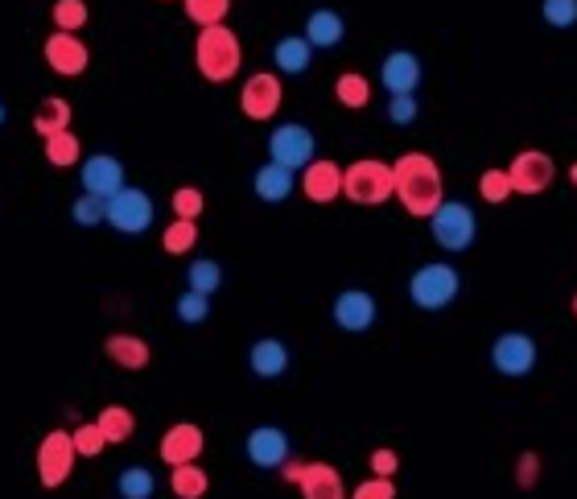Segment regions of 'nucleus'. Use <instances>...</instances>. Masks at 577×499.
<instances>
[{
  "label": "nucleus",
  "mask_w": 577,
  "mask_h": 499,
  "mask_svg": "<svg viewBox=\"0 0 577 499\" xmlns=\"http://www.w3.org/2000/svg\"><path fill=\"white\" fill-rule=\"evenodd\" d=\"M392 174H396V203L409 211L413 219H429L441 203H446V182H441V165L413 149V153H400L392 161Z\"/></svg>",
  "instance_id": "1"
},
{
  "label": "nucleus",
  "mask_w": 577,
  "mask_h": 499,
  "mask_svg": "<svg viewBox=\"0 0 577 499\" xmlns=\"http://www.w3.org/2000/svg\"><path fill=\"white\" fill-rule=\"evenodd\" d=\"M194 66L198 75L207 83H231L240 75L244 66V46H240V33L231 25H211V29H198L194 38Z\"/></svg>",
  "instance_id": "2"
},
{
  "label": "nucleus",
  "mask_w": 577,
  "mask_h": 499,
  "mask_svg": "<svg viewBox=\"0 0 577 499\" xmlns=\"http://www.w3.org/2000/svg\"><path fill=\"white\" fill-rule=\"evenodd\" d=\"M343 198L355 207H384L388 198H396V174L392 161L380 157H359L343 170Z\"/></svg>",
  "instance_id": "3"
},
{
  "label": "nucleus",
  "mask_w": 577,
  "mask_h": 499,
  "mask_svg": "<svg viewBox=\"0 0 577 499\" xmlns=\"http://www.w3.org/2000/svg\"><path fill=\"white\" fill-rule=\"evenodd\" d=\"M458 293H462V273L446 260H429L421 269H413V277H409V302L425 314L450 310L458 302Z\"/></svg>",
  "instance_id": "4"
},
{
  "label": "nucleus",
  "mask_w": 577,
  "mask_h": 499,
  "mask_svg": "<svg viewBox=\"0 0 577 499\" xmlns=\"http://www.w3.org/2000/svg\"><path fill=\"white\" fill-rule=\"evenodd\" d=\"M429 236L441 252H470L474 240H479V215H474L470 203L446 198V203L429 215Z\"/></svg>",
  "instance_id": "5"
},
{
  "label": "nucleus",
  "mask_w": 577,
  "mask_h": 499,
  "mask_svg": "<svg viewBox=\"0 0 577 499\" xmlns=\"http://www.w3.org/2000/svg\"><path fill=\"white\" fill-rule=\"evenodd\" d=\"M153 219H157L153 194L141 186H124L120 194L108 198V227L120 231V236H145Z\"/></svg>",
  "instance_id": "6"
},
{
  "label": "nucleus",
  "mask_w": 577,
  "mask_h": 499,
  "mask_svg": "<svg viewBox=\"0 0 577 499\" xmlns=\"http://www.w3.org/2000/svg\"><path fill=\"white\" fill-rule=\"evenodd\" d=\"M536 359H540V347L528 330H503V335L491 343V368L503 376V380H524L536 372Z\"/></svg>",
  "instance_id": "7"
},
{
  "label": "nucleus",
  "mask_w": 577,
  "mask_h": 499,
  "mask_svg": "<svg viewBox=\"0 0 577 499\" xmlns=\"http://www.w3.org/2000/svg\"><path fill=\"white\" fill-rule=\"evenodd\" d=\"M318 157V137L301 120H285L273 128V137H268V161L285 165V170H305Z\"/></svg>",
  "instance_id": "8"
},
{
  "label": "nucleus",
  "mask_w": 577,
  "mask_h": 499,
  "mask_svg": "<svg viewBox=\"0 0 577 499\" xmlns=\"http://www.w3.org/2000/svg\"><path fill=\"white\" fill-rule=\"evenodd\" d=\"M75 458H79V450H75V438L66 434V429H50V434L38 442V454H33V467H38V483L42 487H62L66 479H71V471H75Z\"/></svg>",
  "instance_id": "9"
},
{
  "label": "nucleus",
  "mask_w": 577,
  "mask_h": 499,
  "mask_svg": "<svg viewBox=\"0 0 577 499\" xmlns=\"http://www.w3.org/2000/svg\"><path fill=\"white\" fill-rule=\"evenodd\" d=\"M281 104H285V83H281L277 71H256V75L244 79V87H240V112L248 120H256V124L273 120L281 112Z\"/></svg>",
  "instance_id": "10"
},
{
  "label": "nucleus",
  "mask_w": 577,
  "mask_h": 499,
  "mask_svg": "<svg viewBox=\"0 0 577 499\" xmlns=\"http://www.w3.org/2000/svg\"><path fill=\"white\" fill-rule=\"evenodd\" d=\"M507 178H512L516 194H545L557 178V161L545 149H520L507 165Z\"/></svg>",
  "instance_id": "11"
},
{
  "label": "nucleus",
  "mask_w": 577,
  "mask_h": 499,
  "mask_svg": "<svg viewBox=\"0 0 577 499\" xmlns=\"http://www.w3.org/2000/svg\"><path fill=\"white\" fill-rule=\"evenodd\" d=\"M42 58H46L50 71L62 75V79H79V75H87V66H91L87 42L79 38V33H62V29H54L50 38H46Z\"/></svg>",
  "instance_id": "12"
},
{
  "label": "nucleus",
  "mask_w": 577,
  "mask_h": 499,
  "mask_svg": "<svg viewBox=\"0 0 577 499\" xmlns=\"http://www.w3.org/2000/svg\"><path fill=\"white\" fill-rule=\"evenodd\" d=\"M244 454L256 471H281L293 454V446H289V434L281 425H256L244 438Z\"/></svg>",
  "instance_id": "13"
},
{
  "label": "nucleus",
  "mask_w": 577,
  "mask_h": 499,
  "mask_svg": "<svg viewBox=\"0 0 577 499\" xmlns=\"http://www.w3.org/2000/svg\"><path fill=\"white\" fill-rule=\"evenodd\" d=\"M330 318H334L338 330H347V335H363V330L376 326L380 306H376V297H371L367 289H343L334 297Z\"/></svg>",
  "instance_id": "14"
},
{
  "label": "nucleus",
  "mask_w": 577,
  "mask_h": 499,
  "mask_svg": "<svg viewBox=\"0 0 577 499\" xmlns=\"http://www.w3.org/2000/svg\"><path fill=\"white\" fill-rule=\"evenodd\" d=\"M79 182H83V194H95V198H104V203H108L112 194H120L128 186L124 182V161L112 157V153H91L79 165Z\"/></svg>",
  "instance_id": "15"
},
{
  "label": "nucleus",
  "mask_w": 577,
  "mask_h": 499,
  "mask_svg": "<svg viewBox=\"0 0 577 499\" xmlns=\"http://www.w3.org/2000/svg\"><path fill=\"white\" fill-rule=\"evenodd\" d=\"M301 194L310 198V203H318V207H330V203H338L343 198V165L338 161H330V157H314L310 165L301 170Z\"/></svg>",
  "instance_id": "16"
},
{
  "label": "nucleus",
  "mask_w": 577,
  "mask_h": 499,
  "mask_svg": "<svg viewBox=\"0 0 577 499\" xmlns=\"http://www.w3.org/2000/svg\"><path fill=\"white\" fill-rule=\"evenodd\" d=\"M421 79H425V66H421V58L413 50L384 54V62H380V87L388 95H417Z\"/></svg>",
  "instance_id": "17"
},
{
  "label": "nucleus",
  "mask_w": 577,
  "mask_h": 499,
  "mask_svg": "<svg viewBox=\"0 0 577 499\" xmlns=\"http://www.w3.org/2000/svg\"><path fill=\"white\" fill-rule=\"evenodd\" d=\"M202 446H207V438H202V429L194 421H178V425H169L165 434H161V462L165 467H186V462H198Z\"/></svg>",
  "instance_id": "18"
},
{
  "label": "nucleus",
  "mask_w": 577,
  "mask_h": 499,
  "mask_svg": "<svg viewBox=\"0 0 577 499\" xmlns=\"http://www.w3.org/2000/svg\"><path fill=\"white\" fill-rule=\"evenodd\" d=\"M289 363H293L289 347L281 339H273V335H264V339H256L248 347V372L256 380H281L289 372Z\"/></svg>",
  "instance_id": "19"
},
{
  "label": "nucleus",
  "mask_w": 577,
  "mask_h": 499,
  "mask_svg": "<svg viewBox=\"0 0 577 499\" xmlns=\"http://www.w3.org/2000/svg\"><path fill=\"white\" fill-rule=\"evenodd\" d=\"M293 190H297V174L285 170V165H277V161H264L260 170L252 174V194L260 198V203H268V207H281Z\"/></svg>",
  "instance_id": "20"
},
{
  "label": "nucleus",
  "mask_w": 577,
  "mask_h": 499,
  "mask_svg": "<svg viewBox=\"0 0 577 499\" xmlns=\"http://www.w3.org/2000/svg\"><path fill=\"white\" fill-rule=\"evenodd\" d=\"M297 491H301V499H347V483L330 462H305Z\"/></svg>",
  "instance_id": "21"
},
{
  "label": "nucleus",
  "mask_w": 577,
  "mask_h": 499,
  "mask_svg": "<svg viewBox=\"0 0 577 499\" xmlns=\"http://www.w3.org/2000/svg\"><path fill=\"white\" fill-rule=\"evenodd\" d=\"M104 355L116 363L120 372H145L149 368V359H153V347L141 339V335H108L104 339Z\"/></svg>",
  "instance_id": "22"
},
{
  "label": "nucleus",
  "mask_w": 577,
  "mask_h": 499,
  "mask_svg": "<svg viewBox=\"0 0 577 499\" xmlns=\"http://www.w3.org/2000/svg\"><path fill=\"white\" fill-rule=\"evenodd\" d=\"M301 38L310 42L314 50H334V46H343V38H347V21H343V13H334V9H314L310 17H305Z\"/></svg>",
  "instance_id": "23"
},
{
  "label": "nucleus",
  "mask_w": 577,
  "mask_h": 499,
  "mask_svg": "<svg viewBox=\"0 0 577 499\" xmlns=\"http://www.w3.org/2000/svg\"><path fill=\"white\" fill-rule=\"evenodd\" d=\"M314 62V46L301 38V33H285V38L273 46V66L277 75H305Z\"/></svg>",
  "instance_id": "24"
},
{
  "label": "nucleus",
  "mask_w": 577,
  "mask_h": 499,
  "mask_svg": "<svg viewBox=\"0 0 577 499\" xmlns=\"http://www.w3.org/2000/svg\"><path fill=\"white\" fill-rule=\"evenodd\" d=\"M71 120H75L71 104H66L62 95H50L38 104V112H33V132H38L42 141H50V137H58V132L71 128Z\"/></svg>",
  "instance_id": "25"
},
{
  "label": "nucleus",
  "mask_w": 577,
  "mask_h": 499,
  "mask_svg": "<svg viewBox=\"0 0 577 499\" xmlns=\"http://www.w3.org/2000/svg\"><path fill=\"white\" fill-rule=\"evenodd\" d=\"M169 491L178 499H202L211 491V475L198 467V462H186V467H169Z\"/></svg>",
  "instance_id": "26"
},
{
  "label": "nucleus",
  "mask_w": 577,
  "mask_h": 499,
  "mask_svg": "<svg viewBox=\"0 0 577 499\" xmlns=\"http://www.w3.org/2000/svg\"><path fill=\"white\" fill-rule=\"evenodd\" d=\"M95 425L104 429L108 446H124L132 434H137V417H132V409H124V405H108V409H99Z\"/></svg>",
  "instance_id": "27"
},
{
  "label": "nucleus",
  "mask_w": 577,
  "mask_h": 499,
  "mask_svg": "<svg viewBox=\"0 0 577 499\" xmlns=\"http://www.w3.org/2000/svg\"><path fill=\"white\" fill-rule=\"evenodd\" d=\"M334 99L343 108H351V112H363L371 104V79L359 75V71H343L334 79Z\"/></svg>",
  "instance_id": "28"
},
{
  "label": "nucleus",
  "mask_w": 577,
  "mask_h": 499,
  "mask_svg": "<svg viewBox=\"0 0 577 499\" xmlns=\"http://www.w3.org/2000/svg\"><path fill=\"white\" fill-rule=\"evenodd\" d=\"M46 161L54 165V170H75V165H83V145H79V137L71 128L46 141Z\"/></svg>",
  "instance_id": "29"
},
{
  "label": "nucleus",
  "mask_w": 577,
  "mask_h": 499,
  "mask_svg": "<svg viewBox=\"0 0 577 499\" xmlns=\"http://www.w3.org/2000/svg\"><path fill=\"white\" fill-rule=\"evenodd\" d=\"M186 289H194V293H207V297H215V293L223 289V264H219V260H211V256L194 260L190 269H186Z\"/></svg>",
  "instance_id": "30"
},
{
  "label": "nucleus",
  "mask_w": 577,
  "mask_h": 499,
  "mask_svg": "<svg viewBox=\"0 0 577 499\" xmlns=\"http://www.w3.org/2000/svg\"><path fill=\"white\" fill-rule=\"evenodd\" d=\"M116 491H120V499H153L157 475L149 467H124L116 475Z\"/></svg>",
  "instance_id": "31"
},
{
  "label": "nucleus",
  "mask_w": 577,
  "mask_h": 499,
  "mask_svg": "<svg viewBox=\"0 0 577 499\" xmlns=\"http://www.w3.org/2000/svg\"><path fill=\"white\" fill-rule=\"evenodd\" d=\"M194 244H198V223L194 219H174L161 231V248L169 256H186V252H194Z\"/></svg>",
  "instance_id": "32"
},
{
  "label": "nucleus",
  "mask_w": 577,
  "mask_h": 499,
  "mask_svg": "<svg viewBox=\"0 0 577 499\" xmlns=\"http://www.w3.org/2000/svg\"><path fill=\"white\" fill-rule=\"evenodd\" d=\"M182 9L198 29H211V25H227L231 0H182Z\"/></svg>",
  "instance_id": "33"
},
{
  "label": "nucleus",
  "mask_w": 577,
  "mask_h": 499,
  "mask_svg": "<svg viewBox=\"0 0 577 499\" xmlns=\"http://www.w3.org/2000/svg\"><path fill=\"white\" fill-rule=\"evenodd\" d=\"M174 318H178L182 326H202V322L211 318V297H207V293H194V289L178 293V302H174Z\"/></svg>",
  "instance_id": "34"
},
{
  "label": "nucleus",
  "mask_w": 577,
  "mask_h": 499,
  "mask_svg": "<svg viewBox=\"0 0 577 499\" xmlns=\"http://www.w3.org/2000/svg\"><path fill=\"white\" fill-rule=\"evenodd\" d=\"M50 17H54V29H62V33H79V29L91 21V9H87V0H54Z\"/></svg>",
  "instance_id": "35"
},
{
  "label": "nucleus",
  "mask_w": 577,
  "mask_h": 499,
  "mask_svg": "<svg viewBox=\"0 0 577 499\" xmlns=\"http://www.w3.org/2000/svg\"><path fill=\"white\" fill-rule=\"evenodd\" d=\"M169 207H174V219H194L198 223V215L207 211V194H202L198 186H178L174 198H169Z\"/></svg>",
  "instance_id": "36"
},
{
  "label": "nucleus",
  "mask_w": 577,
  "mask_h": 499,
  "mask_svg": "<svg viewBox=\"0 0 577 499\" xmlns=\"http://www.w3.org/2000/svg\"><path fill=\"white\" fill-rule=\"evenodd\" d=\"M71 219L79 227H99V223H108V203H104V198H95V194H79L71 203Z\"/></svg>",
  "instance_id": "37"
},
{
  "label": "nucleus",
  "mask_w": 577,
  "mask_h": 499,
  "mask_svg": "<svg viewBox=\"0 0 577 499\" xmlns=\"http://www.w3.org/2000/svg\"><path fill=\"white\" fill-rule=\"evenodd\" d=\"M75 450H79V458H99L108 450V438H104V429H99L95 421H83V425H75Z\"/></svg>",
  "instance_id": "38"
},
{
  "label": "nucleus",
  "mask_w": 577,
  "mask_h": 499,
  "mask_svg": "<svg viewBox=\"0 0 577 499\" xmlns=\"http://www.w3.org/2000/svg\"><path fill=\"white\" fill-rule=\"evenodd\" d=\"M479 194H483V203H507L516 190H512V178H507V170H483L479 178Z\"/></svg>",
  "instance_id": "39"
},
{
  "label": "nucleus",
  "mask_w": 577,
  "mask_h": 499,
  "mask_svg": "<svg viewBox=\"0 0 577 499\" xmlns=\"http://www.w3.org/2000/svg\"><path fill=\"white\" fill-rule=\"evenodd\" d=\"M540 21L553 29H573L577 25V0H540Z\"/></svg>",
  "instance_id": "40"
},
{
  "label": "nucleus",
  "mask_w": 577,
  "mask_h": 499,
  "mask_svg": "<svg viewBox=\"0 0 577 499\" xmlns=\"http://www.w3.org/2000/svg\"><path fill=\"white\" fill-rule=\"evenodd\" d=\"M417 116H421L417 95H392V99H388V124L409 128V124H417Z\"/></svg>",
  "instance_id": "41"
},
{
  "label": "nucleus",
  "mask_w": 577,
  "mask_h": 499,
  "mask_svg": "<svg viewBox=\"0 0 577 499\" xmlns=\"http://www.w3.org/2000/svg\"><path fill=\"white\" fill-rule=\"evenodd\" d=\"M367 467H371V475H380V479H392V475L400 471V454H396L392 446H380V450H371Z\"/></svg>",
  "instance_id": "42"
},
{
  "label": "nucleus",
  "mask_w": 577,
  "mask_h": 499,
  "mask_svg": "<svg viewBox=\"0 0 577 499\" xmlns=\"http://www.w3.org/2000/svg\"><path fill=\"white\" fill-rule=\"evenodd\" d=\"M516 483H520L524 491H532V487L540 483V454H536V450H524V454L516 458Z\"/></svg>",
  "instance_id": "43"
},
{
  "label": "nucleus",
  "mask_w": 577,
  "mask_h": 499,
  "mask_svg": "<svg viewBox=\"0 0 577 499\" xmlns=\"http://www.w3.org/2000/svg\"><path fill=\"white\" fill-rule=\"evenodd\" d=\"M351 499H396V483L371 475V479H363V483L351 491Z\"/></svg>",
  "instance_id": "44"
},
{
  "label": "nucleus",
  "mask_w": 577,
  "mask_h": 499,
  "mask_svg": "<svg viewBox=\"0 0 577 499\" xmlns=\"http://www.w3.org/2000/svg\"><path fill=\"white\" fill-rule=\"evenodd\" d=\"M569 182H573V186H577V161H573V165H569Z\"/></svg>",
  "instance_id": "45"
},
{
  "label": "nucleus",
  "mask_w": 577,
  "mask_h": 499,
  "mask_svg": "<svg viewBox=\"0 0 577 499\" xmlns=\"http://www.w3.org/2000/svg\"><path fill=\"white\" fill-rule=\"evenodd\" d=\"M5 120H9V112H5V104H0V128H5Z\"/></svg>",
  "instance_id": "46"
},
{
  "label": "nucleus",
  "mask_w": 577,
  "mask_h": 499,
  "mask_svg": "<svg viewBox=\"0 0 577 499\" xmlns=\"http://www.w3.org/2000/svg\"><path fill=\"white\" fill-rule=\"evenodd\" d=\"M573 318H577V293H573Z\"/></svg>",
  "instance_id": "47"
},
{
  "label": "nucleus",
  "mask_w": 577,
  "mask_h": 499,
  "mask_svg": "<svg viewBox=\"0 0 577 499\" xmlns=\"http://www.w3.org/2000/svg\"><path fill=\"white\" fill-rule=\"evenodd\" d=\"M165 5H169V0H165Z\"/></svg>",
  "instance_id": "48"
}]
</instances>
